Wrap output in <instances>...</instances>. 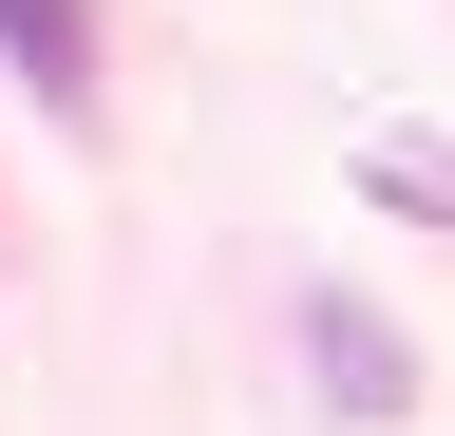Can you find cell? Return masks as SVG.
<instances>
[{"instance_id": "obj_1", "label": "cell", "mask_w": 455, "mask_h": 436, "mask_svg": "<svg viewBox=\"0 0 455 436\" xmlns=\"http://www.w3.org/2000/svg\"><path fill=\"white\" fill-rule=\"evenodd\" d=\"M304 361H323V399L361 417V436H398V417H418V361H398V322H379L361 285H304Z\"/></svg>"}, {"instance_id": "obj_2", "label": "cell", "mask_w": 455, "mask_h": 436, "mask_svg": "<svg viewBox=\"0 0 455 436\" xmlns=\"http://www.w3.org/2000/svg\"><path fill=\"white\" fill-rule=\"evenodd\" d=\"M0 58H20L57 115H76V95H95V20H76V0H0Z\"/></svg>"}, {"instance_id": "obj_3", "label": "cell", "mask_w": 455, "mask_h": 436, "mask_svg": "<svg viewBox=\"0 0 455 436\" xmlns=\"http://www.w3.org/2000/svg\"><path fill=\"white\" fill-rule=\"evenodd\" d=\"M361 190H379V209H418V228H455V152H361Z\"/></svg>"}]
</instances>
